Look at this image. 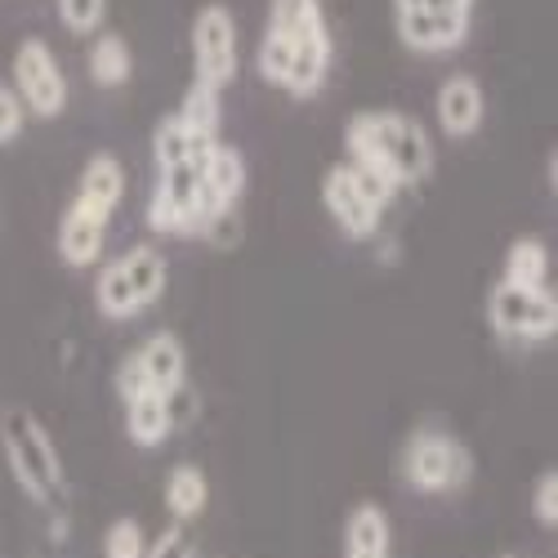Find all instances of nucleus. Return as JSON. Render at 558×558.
<instances>
[{
	"instance_id": "cd10ccee",
	"label": "nucleus",
	"mask_w": 558,
	"mask_h": 558,
	"mask_svg": "<svg viewBox=\"0 0 558 558\" xmlns=\"http://www.w3.org/2000/svg\"><path fill=\"white\" fill-rule=\"evenodd\" d=\"M148 223H153L157 232H193V228H189V219H183V210H179L161 189H157V193H153V202H148Z\"/></svg>"
},
{
	"instance_id": "4468645a",
	"label": "nucleus",
	"mask_w": 558,
	"mask_h": 558,
	"mask_svg": "<svg viewBox=\"0 0 558 558\" xmlns=\"http://www.w3.org/2000/svg\"><path fill=\"white\" fill-rule=\"evenodd\" d=\"M210 500V483L197 464H174L170 478H166V509L179 523H193Z\"/></svg>"
},
{
	"instance_id": "c85d7f7f",
	"label": "nucleus",
	"mask_w": 558,
	"mask_h": 558,
	"mask_svg": "<svg viewBox=\"0 0 558 558\" xmlns=\"http://www.w3.org/2000/svg\"><path fill=\"white\" fill-rule=\"evenodd\" d=\"M148 389H153V385H148V376H144V366H138V357L130 353V357L121 362V371H117V393H121V402L148 393Z\"/></svg>"
},
{
	"instance_id": "7c9ffc66",
	"label": "nucleus",
	"mask_w": 558,
	"mask_h": 558,
	"mask_svg": "<svg viewBox=\"0 0 558 558\" xmlns=\"http://www.w3.org/2000/svg\"><path fill=\"white\" fill-rule=\"evenodd\" d=\"M421 5L442 10V14H470V10H474V0H421Z\"/></svg>"
},
{
	"instance_id": "4be33fe9",
	"label": "nucleus",
	"mask_w": 558,
	"mask_h": 558,
	"mask_svg": "<svg viewBox=\"0 0 558 558\" xmlns=\"http://www.w3.org/2000/svg\"><path fill=\"white\" fill-rule=\"evenodd\" d=\"M268 27L287 32V36L327 32V23H322V10H317V0H272V19H268Z\"/></svg>"
},
{
	"instance_id": "bb28decb",
	"label": "nucleus",
	"mask_w": 558,
	"mask_h": 558,
	"mask_svg": "<svg viewBox=\"0 0 558 558\" xmlns=\"http://www.w3.org/2000/svg\"><path fill=\"white\" fill-rule=\"evenodd\" d=\"M23 117H27V108L19 99V89L0 85V144H14V138L23 134Z\"/></svg>"
},
{
	"instance_id": "6e6552de",
	"label": "nucleus",
	"mask_w": 558,
	"mask_h": 558,
	"mask_svg": "<svg viewBox=\"0 0 558 558\" xmlns=\"http://www.w3.org/2000/svg\"><path fill=\"white\" fill-rule=\"evenodd\" d=\"M470 32V14H442L429 5H415V10H398V36L421 54H447L464 40Z\"/></svg>"
},
{
	"instance_id": "72a5a7b5",
	"label": "nucleus",
	"mask_w": 558,
	"mask_h": 558,
	"mask_svg": "<svg viewBox=\"0 0 558 558\" xmlns=\"http://www.w3.org/2000/svg\"><path fill=\"white\" fill-rule=\"evenodd\" d=\"M500 558H514V554H500Z\"/></svg>"
},
{
	"instance_id": "6ab92c4d",
	"label": "nucleus",
	"mask_w": 558,
	"mask_h": 558,
	"mask_svg": "<svg viewBox=\"0 0 558 558\" xmlns=\"http://www.w3.org/2000/svg\"><path fill=\"white\" fill-rule=\"evenodd\" d=\"M95 304H99V313H104V317H112V322H125V317H134V313H144V308H138V300H134V291H130V282H125L121 259H117V264H108V268L99 272Z\"/></svg>"
},
{
	"instance_id": "a211bd4d",
	"label": "nucleus",
	"mask_w": 558,
	"mask_h": 558,
	"mask_svg": "<svg viewBox=\"0 0 558 558\" xmlns=\"http://www.w3.org/2000/svg\"><path fill=\"white\" fill-rule=\"evenodd\" d=\"M549 277V251L536 238H519L505 255V282L509 287H545Z\"/></svg>"
},
{
	"instance_id": "ddd939ff",
	"label": "nucleus",
	"mask_w": 558,
	"mask_h": 558,
	"mask_svg": "<svg viewBox=\"0 0 558 558\" xmlns=\"http://www.w3.org/2000/svg\"><path fill=\"white\" fill-rule=\"evenodd\" d=\"M170 407H166V393L148 389L125 402V434L134 447H161L166 434H170Z\"/></svg>"
},
{
	"instance_id": "7ed1b4c3",
	"label": "nucleus",
	"mask_w": 558,
	"mask_h": 558,
	"mask_svg": "<svg viewBox=\"0 0 558 558\" xmlns=\"http://www.w3.org/2000/svg\"><path fill=\"white\" fill-rule=\"evenodd\" d=\"M492 327L509 340H549L558 331V300L549 287H509L500 282L487 304Z\"/></svg>"
},
{
	"instance_id": "a878e982",
	"label": "nucleus",
	"mask_w": 558,
	"mask_h": 558,
	"mask_svg": "<svg viewBox=\"0 0 558 558\" xmlns=\"http://www.w3.org/2000/svg\"><path fill=\"white\" fill-rule=\"evenodd\" d=\"M144 558H197V541H193V532L183 527V523H174V527H166V532L144 549Z\"/></svg>"
},
{
	"instance_id": "0eeeda50",
	"label": "nucleus",
	"mask_w": 558,
	"mask_h": 558,
	"mask_svg": "<svg viewBox=\"0 0 558 558\" xmlns=\"http://www.w3.org/2000/svg\"><path fill=\"white\" fill-rule=\"evenodd\" d=\"M322 202H327V210L336 215V223L349 232L353 242L376 238L380 210L362 197V189H357V179H353L349 166H331V170H327V179H322Z\"/></svg>"
},
{
	"instance_id": "c756f323",
	"label": "nucleus",
	"mask_w": 558,
	"mask_h": 558,
	"mask_svg": "<svg viewBox=\"0 0 558 558\" xmlns=\"http://www.w3.org/2000/svg\"><path fill=\"white\" fill-rule=\"evenodd\" d=\"M532 514H536L541 527H554V523H558V509H554V474H549V470L541 474V483H536V492H532Z\"/></svg>"
},
{
	"instance_id": "aec40b11",
	"label": "nucleus",
	"mask_w": 558,
	"mask_h": 558,
	"mask_svg": "<svg viewBox=\"0 0 558 558\" xmlns=\"http://www.w3.org/2000/svg\"><path fill=\"white\" fill-rule=\"evenodd\" d=\"M89 76L95 85H125L130 81V45L121 36H99L95 50H89Z\"/></svg>"
},
{
	"instance_id": "393cba45",
	"label": "nucleus",
	"mask_w": 558,
	"mask_h": 558,
	"mask_svg": "<svg viewBox=\"0 0 558 558\" xmlns=\"http://www.w3.org/2000/svg\"><path fill=\"white\" fill-rule=\"evenodd\" d=\"M104 14H108V0H59V23L76 36L99 32Z\"/></svg>"
},
{
	"instance_id": "473e14b6",
	"label": "nucleus",
	"mask_w": 558,
	"mask_h": 558,
	"mask_svg": "<svg viewBox=\"0 0 558 558\" xmlns=\"http://www.w3.org/2000/svg\"><path fill=\"white\" fill-rule=\"evenodd\" d=\"M415 5H421V0H398V10H415Z\"/></svg>"
},
{
	"instance_id": "f257e3e1",
	"label": "nucleus",
	"mask_w": 558,
	"mask_h": 558,
	"mask_svg": "<svg viewBox=\"0 0 558 558\" xmlns=\"http://www.w3.org/2000/svg\"><path fill=\"white\" fill-rule=\"evenodd\" d=\"M349 161L380 170L393 183H421L434 170V144L421 121L402 112H362L344 130Z\"/></svg>"
},
{
	"instance_id": "1a4fd4ad",
	"label": "nucleus",
	"mask_w": 558,
	"mask_h": 558,
	"mask_svg": "<svg viewBox=\"0 0 558 558\" xmlns=\"http://www.w3.org/2000/svg\"><path fill=\"white\" fill-rule=\"evenodd\" d=\"M104 238H108V215H95L89 206L72 202V210L63 215L59 228V255L68 268H89L104 255Z\"/></svg>"
},
{
	"instance_id": "20e7f679",
	"label": "nucleus",
	"mask_w": 558,
	"mask_h": 558,
	"mask_svg": "<svg viewBox=\"0 0 558 558\" xmlns=\"http://www.w3.org/2000/svg\"><path fill=\"white\" fill-rule=\"evenodd\" d=\"M402 470H407V483L415 492L438 496V492H451V487H460L464 478H470L474 460H470V451H464L451 434H434L429 429V434H415L407 442Z\"/></svg>"
},
{
	"instance_id": "39448f33",
	"label": "nucleus",
	"mask_w": 558,
	"mask_h": 558,
	"mask_svg": "<svg viewBox=\"0 0 558 558\" xmlns=\"http://www.w3.org/2000/svg\"><path fill=\"white\" fill-rule=\"evenodd\" d=\"M14 89L27 112L36 117H59L68 108V81L59 72V59L50 54L45 40H23L14 54Z\"/></svg>"
},
{
	"instance_id": "9b49d317",
	"label": "nucleus",
	"mask_w": 558,
	"mask_h": 558,
	"mask_svg": "<svg viewBox=\"0 0 558 558\" xmlns=\"http://www.w3.org/2000/svg\"><path fill=\"white\" fill-rule=\"evenodd\" d=\"M125 197V170L112 153H99L89 157L85 170H81V183H76V202L89 206L95 215H112Z\"/></svg>"
},
{
	"instance_id": "f8f14e48",
	"label": "nucleus",
	"mask_w": 558,
	"mask_h": 558,
	"mask_svg": "<svg viewBox=\"0 0 558 558\" xmlns=\"http://www.w3.org/2000/svg\"><path fill=\"white\" fill-rule=\"evenodd\" d=\"M134 357H138V366H144V376L157 393H174L179 385H189V353H183V344L170 331L153 336Z\"/></svg>"
},
{
	"instance_id": "412c9836",
	"label": "nucleus",
	"mask_w": 558,
	"mask_h": 558,
	"mask_svg": "<svg viewBox=\"0 0 558 558\" xmlns=\"http://www.w3.org/2000/svg\"><path fill=\"white\" fill-rule=\"evenodd\" d=\"M202 148V138H193L189 130H183L179 117H166L153 134V157H157V170H170V166H183L193 161V153Z\"/></svg>"
},
{
	"instance_id": "b1692460",
	"label": "nucleus",
	"mask_w": 558,
	"mask_h": 558,
	"mask_svg": "<svg viewBox=\"0 0 558 558\" xmlns=\"http://www.w3.org/2000/svg\"><path fill=\"white\" fill-rule=\"evenodd\" d=\"M148 549V536H144V523L134 519H117L104 536V558H144Z\"/></svg>"
},
{
	"instance_id": "2f4dec72",
	"label": "nucleus",
	"mask_w": 558,
	"mask_h": 558,
	"mask_svg": "<svg viewBox=\"0 0 558 558\" xmlns=\"http://www.w3.org/2000/svg\"><path fill=\"white\" fill-rule=\"evenodd\" d=\"M344 558H389V549H344Z\"/></svg>"
},
{
	"instance_id": "f3484780",
	"label": "nucleus",
	"mask_w": 558,
	"mask_h": 558,
	"mask_svg": "<svg viewBox=\"0 0 558 558\" xmlns=\"http://www.w3.org/2000/svg\"><path fill=\"white\" fill-rule=\"evenodd\" d=\"M344 549H389V519L376 500H362L349 509Z\"/></svg>"
},
{
	"instance_id": "f03ea898",
	"label": "nucleus",
	"mask_w": 558,
	"mask_h": 558,
	"mask_svg": "<svg viewBox=\"0 0 558 558\" xmlns=\"http://www.w3.org/2000/svg\"><path fill=\"white\" fill-rule=\"evenodd\" d=\"M0 442H5V460L10 474L19 478L23 496L36 505H59L63 496V460L50 442V429H45L27 407H10L5 421H0Z\"/></svg>"
},
{
	"instance_id": "9d476101",
	"label": "nucleus",
	"mask_w": 558,
	"mask_h": 558,
	"mask_svg": "<svg viewBox=\"0 0 558 558\" xmlns=\"http://www.w3.org/2000/svg\"><path fill=\"white\" fill-rule=\"evenodd\" d=\"M434 108H438V125L451 138H470L483 125V89L474 76H451V81H442Z\"/></svg>"
},
{
	"instance_id": "5701e85b",
	"label": "nucleus",
	"mask_w": 558,
	"mask_h": 558,
	"mask_svg": "<svg viewBox=\"0 0 558 558\" xmlns=\"http://www.w3.org/2000/svg\"><path fill=\"white\" fill-rule=\"evenodd\" d=\"M291 54H295V40H291L287 32L268 27V36H264V45H259V72H264V81H272V85H287Z\"/></svg>"
},
{
	"instance_id": "dca6fc26",
	"label": "nucleus",
	"mask_w": 558,
	"mask_h": 558,
	"mask_svg": "<svg viewBox=\"0 0 558 558\" xmlns=\"http://www.w3.org/2000/svg\"><path fill=\"white\" fill-rule=\"evenodd\" d=\"M179 121H183V130H189L193 138L210 144V138L219 134V121H223L219 89H215V85H206V81H197V85L189 89V99H183V108H179Z\"/></svg>"
},
{
	"instance_id": "423d86ee",
	"label": "nucleus",
	"mask_w": 558,
	"mask_h": 558,
	"mask_svg": "<svg viewBox=\"0 0 558 558\" xmlns=\"http://www.w3.org/2000/svg\"><path fill=\"white\" fill-rule=\"evenodd\" d=\"M193 59H197V81L223 89L238 72V23L223 5H206L193 23Z\"/></svg>"
},
{
	"instance_id": "2eb2a0df",
	"label": "nucleus",
	"mask_w": 558,
	"mask_h": 558,
	"mask_svg": "<svg viewBox=\"0 0 558 558\" xmlns=\"http://www.w3.org/2000/svg\"><path fill=\"white\" fill-rule=\"evenodd\" d=\"M121 268H125V282H130L138 308L157 304V295L166 291V259H161V251H153V246H134V251L121 255Z\"/></svg>"
}]
</instances>
